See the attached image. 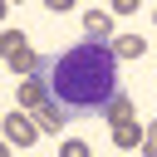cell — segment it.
I'll use <instances>...</instances> for the list:
<instances>
[{
	"label": "cell",
	"instance_id": "6da1fadb",
	"mask_svg": "<svg viewBox=\"0 0 157 157\" xmlns=\"http://www.w3.org/2000/svg\"><path fill=\"white\" fill-rule=\"evenodd\" d=\"M39 78L49 83V98L64 113H93L118 93V59L108 44H69L64 54L44 59Z\"/></svg>",
	"mask_w": 157,
	"mask_h": 157
},
{
	"label": "cell",
	"instance_id": "7a4b0ae2",
	"mask_svg": "<svg viewBox=\"0 0 157 157\" xmlns=\"http://www.w3.org/2000/svg\"><path fill=\"white\" fill-rule=\"evenodd\" d=\"M5 137H10L15 147H29V142L39 137V128H34V118H29L25 108H15V113L5 118Z\"/></svg>",
	"mask_w": 157,
	"mask_h": 157
},
{
	"label": "cell",
	"instance_id": "3957f363",
	"mask_svg": "<svg viewBox=\"0 0 157 157\" xmlns=\"http://www.w3.org/2000/svg\"><path fill=\"white\" fill-rule=\"evenodd\" d=\"M25 113L34 118V128H39V132H59V128H64V118H69V113H64L54 98H44L39 108H25Z\"/></svg>",
	"mask_w": 157,
	"mask_h": 157
},
{
	"label": "cell",
	"instance_id": "277c9868",
	"mask_svg": "<svg viewBox=\"0 0 157 157\" xmlns=\"http://www.w3.org/2000/svg\"><path fill=\"white\" fill-rule=\"evenodd\" d=\"M15 98H20V108H39V103L49 98V83H44L39 74H29V78L15 83Z\"/></svg>",
	"mask_w": 157,
	"mask_h": 157
},
{
	"label": "cell",
	"instance_id": "5b68a950",
	"mask_svg": "<svg viewBox=\"0 0 157 157\" xmlns=\"http://www.w3.org/2000/svg\"><path fill=\"white\" fill-rule=\"evenodd\" d=\"M108 49H113V59H142L147 39L142 34H118V39H108Z\"/></svg>",
	"mask_w": 157,
	"mask_h": 157
},
{
	"label": "cell",
	"instance_id": "8992f818",
	"mask_svg": "<svg viewBox=\"0 0 157 157\" xmlns=\"http://www.w3.org/2000/svg\"><path fill=\"white\" fill-rule=\"evenodd\" d=\"M103 113H108V123H128V118L137 113V103H132V93H123V88H118V93L103 103Z\"/></svg>",
	"mask_w": 157,
	"mask_h": 157
},
{
	"label": "cell",
	"instance_id": "52a82bcc",
	"mask_svg": "<svg viewBox=\"0 0 157 157\" xmlns=\"http://www.w3.org/2000/svg\"><path fill=\"white\" fill-rule=\"evenodd\" d=\"M83 34H88L93 44H98V39H113V20H108L103 10H88V15H83Z\"/></svg>",
	"mask_w": 157,
	"mask_h": 157
},
{
	"label": "cell",
	"instance_id": "ba28073f",
	"mask_svg": "<svg viewBox=\"0 0 157 157\" xmlns=\"http://www.w3.org/2000/svg\"><path fill=\"white\" fill-rule=\"evenodd\" d=\"M108 128H113V142H118V147H142V128H137L132 118H128V123H108Z\"/></svg>",
	"mask_w": 157,
	"mask_h": 157
}]
</instances>
